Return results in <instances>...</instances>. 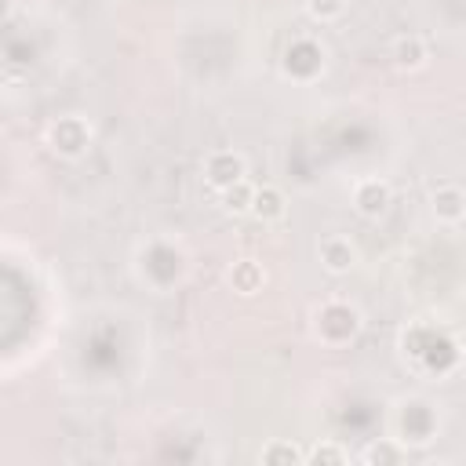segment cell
<instances>
[{"instance_id": "1", "label": "cell", "mask_w": 466, "mask_h": 466, "mask_svg": "<svg viewBox=\"0 0 466 466\" xmlns=\"http://www.w3.org/2000/svg\"><path fill=\"white\" fill-rule=\"evenodd\" d=\"M266 459H299V452H295V448H270Z\"/></svg>"}, {"instance_id": "2", "label": "cell", "mask_w": 466, "mask_h": 466, "mask_svg": "<svg viewBox=\"0 0 466 466\" xmlns=\"http://www.w3.org/2000/svg\"><path fill=\"white\" fill-rule=\"evenodd\" d=\"M313 459H343V452H331V448H324V452H321V448H317V452H313Z\"/></svg>"}]
</instances>
